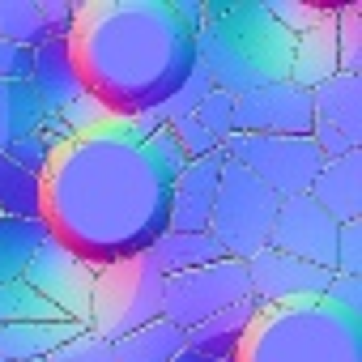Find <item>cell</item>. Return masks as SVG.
Wrapping results in <instances>:
<instances>
[{"mask_svg": "<svg viewBox=\"0 0 362 362\" xmlns=\"http://www.w3.org/2000/svg\"><path fill=\"white\" fill-rule=\"evenodd\" d=\"M184 166L166 124L111 119L52 153L43 226L90 269L149 256L170 230V188Z\"/></svg>", "mask_w": 362, "mask_h": 362, "instance_id": "1", "label": "cell"}, {"mask_svg": "<svg viewBox=\"0 0 362 362\" xmlns=\"http://www.w3.org/2000/svg\"><path fill=\"white\" fill-rule=\"evenodd\" d=\"M69 47L86 94L115 119H153L197 69V30L170 0H77Z\"/></svg>", "mask_w": 362, "mask_h": 362, "instance_id": "2", "label": "cell"}, {"mask_svg": "<svg viewBox=\"0 0 362 362\" xmlns=\"http://www.w3.org/2000/svg\"><path fill=\"white\" fill-rule=\"evenodd\" d=\"M294 35L277 26L264 0H205V22L197 30V64L214 90L243 98L252 90L290 81Z\"/></svg>", "mask_w": 362, "mask_h": 362, "instance_id": "3", "label": "cell"}, {"mask_svg": "<svg viewBox=\"0 0 362 362\" xmlns=\"http://www.w3.org/2000/svg\"><path fill=\"white\" fill-rule=\"evenodd\" d=\"M235 362H362V320L324 298L260 307Z\"/></svg>", "mask_w": 362, "mask_h": 362, "instance_id": "4", "label": "cell"}, {"mask_svg": "<svg viewBox=\"0 0 362 362\" xmlns=\"http://www.w3.org/2000/svg\"><path fill=\"white\" fill-rule=\"evenodd\" d=\"M166 277L149 256L94 269V294H90V332L103 341H119L162 315Z\"/></svg>", "mask_w": 362, "mask_h": 362, "instance_id": "5", "label": "cell"}, {"mask_svg": "<svg viewBox=\"0 0 362 362\" xmlns=\"http://www.w3.org/2000/svg\"><path fill=\"white\" fill-rule=\"evenodd\" d=\"M277 205H281L277 192H269L247 166H239V162L226 158V162H222V179H218L214 218H209L214 243H218L230 260H252L256 252L269 247Z\"/></svg>", "mask_w": 362, "mask_h": 362, "instance_id": "6", "label": "cell"}, {"mask_svg": "<svg viewBox=\"0 0 362 362\" xmlns=\"http://www.w3.org/2000/svg\"><path fill=\"white\" fill-rule=\"evenodd\" d=\"M222 153L239 166H247L269 192H277L281 201L303 197L311 188V179L320 175L324 158L311 145V136H247V132H230L222 141Z\"/></svg>", "mask_w": 362, "mask_h": 362, "instance_id": "7", "label": "cell"}, {"mask_svg": "<svg viewBox=\"0 0 362 362\" xmlns=\"http://www.w3.org/2000/svg\"><path fill=\"white\" fill-rule=\"evenodd\" d=\"M252 298V281H247V260H214L201 264L192 273L166 277V294H162V320H170L175 328H197L205 320H214L218 311L235 307Z\"/></svg>", "mask_w": 362, "mask_h": 362, "instance_id": "8", "label": "cell"}, {"mask_svg": "<svg viewBox=\"0 0 362 362\" xmlns=\"http://www.w3.org/2000/svg\"><path fill=\"white\" fill-rule=\"evenodd\" d=\"M30 290H39L64 320H73V324H81V328H90V294H94V269L86 264V260H77L64 243H56V239H47L39 252H35V260H30V269H26V277H22Z\"/></svg>", "mask_w": 362, "mask_h": 362, "instance_id": "9", "label": "cell"}, {"mask_svg": "<svg viewBox=\"0 0 362 362\" xmlns=\"http://www.w3.org/2000/svg\"><path fill=\"white\" fill-rule=\"evenodd\" d=\"M315 111L311 90H298L294 81H277L264 90H252L235 98V132L247 136H311Z\"/></svg>", "mask_w": 362, "mask_h": 362, "instance_id": "10", "label": "cell"}, {"mask_svg": "<svg viewBox=\"0 0 362 362\" xmlns=\"http://www.w3.org/2000/svg\"><path fill=\"white\" fill-rule=\"evenodd\" d=\"M337 230H341V226L303 192V197H290V201L277 205L269 247L332 273V269H337Z\"/></svg>", "mask_w": 362, "mask_h": 362, "instance_id": "11", "label": "cell"}, {"mask_svg": "<svg viewBox=\"0 0 362 362\" xmlns=\"http://www.w3.org/2000/svg\"><path fill=\"white\" fill-rule=\"evenodd\" d=\"M247 281H252V298L260 307H281V303H311V298H324L332 273L328 269H315L307 260H294L286 252H256L247 260Z\"/></svg>", "mask_w": 362, "mask_h": 362, "instance_id": "12", "label": "cell"}, {"mask_svg": "<svg viewBox=\"0 0 362 362\" xmlns=\"http://www.w3.org/2000/svg\"><path fill=\"white\" fill-rule=\"evenodd\" d=\"M222 162H226V153H214V158L188 162L184 170L175 175V188H170V230H188V235L209 230Z\"/></svg>", "mask_w": 362, "mask_h": 362, "instance_id": "13", "label": "cell"}, {"mask_svg": "<svg viewBox=\"0 0 362 362\" xmlns=\"http://www.w3.org/2000/svg\"><path fill=\"white\" fill-rule=\"evenodd\" d=\"M307 197L337 222H362V149L337 158V162H324L320 175L311 179Z\"/></svg>", "mask_w": 362, "mask_h": 362, "instance_id": "14", "label": "cell"}, {"mask_svg": "<svg viewBox=\"0 0 362 362\" xmlns=\"http://www.w3.org/2000/svg\"><path fill=\"white\" fill-rule=\"evenodd\" d=\"M30 90L39 94L43 111L47 115H60L69 103H77L86 94L81 86V73H77V60H73V47L69 39H52L43 47H35V64H30Z\"/></svg>", "mask_w": 362, "mask_h": 362, "instance_id": "15", "label": "cell"}, {"mask_svg": "<svg viewBox=\"0 0 362 362\" xmlns=\"http://www.w3.org/2000/svg\"><path fill=\"white\" fill-rule=\"evenodd\" d=\"M337 9H324L315 26L294 35V56H290V81L298 90H315L328 77H337Z\"/></svg>", "mask_w": 362, "mask_h": 362, "instance_id": "16", "label": "cell"}, {"mask_svg": "<svg viewBox=\"0 0 362 362\" xmlns=\"http://www.w3.org/2000/svg\"><path fill=\"white\" fill-rule=\"evenodd\" d=\"M311 111H315V124L341 132L354 149H362V77H349V73L328 77L324 86L311 90Z\"/></svg>", "mask_w": 362, "mask_h": 362, "instance_id": "17", "label": "cell"}, {"mask_svg": "<svg viewBox=\"0 0 362 362\" xmlns=\"http://www.w3.org/2000/svg\"><path fill=\"white\" fill-rule=\"evenodd\" d=\"M256 311H260V303H256V298H243V303H235V307L218 311L214 320H205V324L188 328V345H184V349L205 354V358L235 362V354H239V345H243V337H247V328H252Z\"/></svg>", "mask_w": 362, "mask_h": 362, "instance_id": "18", "label": "cell"}, {"mask_svg": "<svg viewBox=\"0 0 362 362\" xmlns=\"http://www.w3.org/2000/svg\"><path fill=\"white\" fill-rule=\"evenodd\" d=\"M77 332H86L73 320L60 324H0V358L5 362H35L47 358L52 349H60L64 341H73Z\"/></svg>", "mask_w": 362, "mask_h": 362, "instance_id": "19", "label": "cell"}, {"mask_svg": "<svg viewBox=\"0 0 362 362\" xmlns=\"http://www.w3.org/2000/svg\"><path fill=\"white\" fill-rule=\"evenodd\" d=\"M222 256H226V252L214 243V235H209V230H201V235H188V230H166V235L149 247V260L158 264V273H162V277L192 273V269L214 264V260H222Z\"/></svg>", "mask_w": 362, "mask_h": 362, "instance_id": "20", "label": "cell"}, {"mask_svg": "<svg viewBox=\"0 0 362 362\" xmlns=\"http://www.w3.org/2000/svg\"><path fill=\"white\" fill-rule=\"evenodd\" d=\"M184 345H188V332L158 315L153 324L111 341V354H115V362H175L184 354Z\"/></svg>", "mask_w": 362, "mask_h": 362, "instance_id": "21", "label": "cell"}, {"mask_svg": "<svg viewBox=\"0 0 362 362\" xmlns=\"http://www.w3.org/2000/svg\"><path fill=\"white\" fill-rule=\"evenodd\" d=\"M52 239V230L43 226V218L22 222V218H0V286L22 281L35 252Z\"/></svg>", "mask_w": 362, "mask_h": 362, "instance_id": "22", "label": "cell"}, {"mask_svg": "<svg viewBox=\"0 0 362 362\" xmlns=\"http://www.w3.org/2000/svg\"><path fill=\"white\" fill-rule=\"evenodd\" d=\"M47 119L39 94L30 90V81H0V153H5L13 141L39 132Z\"/></svg>", "mask_w": 362, "mask_h": 362, "instance_id": "23", "label": "cell"}, {"mask_svg": "<svg viewBox=\"0 0 362 362\" xmlns=\"http://www.w3.org/2000/svg\"><path fill=\"white\" fill-rule=\"evenodd\" d=\"M0 218H43V175H30L9 158H0Z\"/></svg>", "mask_w": 362, "mask_h": 362, "instance_id": "24", "label": "cell"}, {"mask_svg": "<svg viewBox=\"0 0 362 362\" xmlns=\"http://www.w3.org/2000/svg\"><path fill=\"white\" fill-rule=\"evenodd\" d=\"M0 39L18 47H43L47 39V13L43 0H0Z\"/></svg>", "mask_w": 362, "mask_h": 362, "instance_id": "25", "label": "cell"}, {"mask_svg": "<svg viewBox=\"0 0 362 362\" xmlns=\"http://www.w3.org/2000/svg\"><path fill=\"white\" fill-rule=\"evenodd\" d=\"M64 315L26 281L0 286V324H60Z\"/></svg>", "mask_w": 362, "mask_h": 362, "instance_id": "26", "label": "cell"}, {"mask_svg": "<svg viewBox=\"0 0 362 362\" xmlns=\"http://www.w3.org/2000/svg\"><path fill=\"white\" fill-rule=\"evenodd\" d=\"M337 64L349 77H362V5L337 9Z\"/></svg>", "mask_w": 362, "mask_h": 362, "instance_id": "27", "label": "cell"}, {"mask_svg": "<svg viewBox=\"0 0 362 362\" xmlns=\"http://www.w3.org/2000/svg\"><path fill=\"white\" fill-rule=\"evenodd\" d=\"M170 128V136H175V145H179V153H184L188 162H201V158H214V153H222V141L197 119V115H184V119H170L166 124Z\"/></svg>", "mask_w": 362, "mask_h": 362, "instance_id": "28", "label": "cell"}, {"mask_svg": "<svg viewBox=\"0 0 362 362\" xmlns=\"http://www.w3.org/2000/svg\"><path fill=\"white\" fill-rule=\"evenodd\" d=\"M209 90H214V81H209V73L197 64V69H192V77L184 81V90H179V94H175V98H170V103H166V107H162V111H158L149 124H170V119L197 115V107L205 103V94H209Z\"/></svg>", "mask_w": 362, "mask_h": 362, "instance_id": "29", "label": "cell"}, {"mask_svg": "<svg viewBox=\"0 0 362 362\" xmlns=\"http://www.w3.org/2000/svg\"><path fill=\"white\" fill-rule=\"evenodd\" d=\"M60 119H64V128L73 132V136H86V132H98V128H107L115 115L98 103V98H90V94H81L77 103H69L64 111H60Z\"/></svg>", "mask_w": 362, "mask_h": 362, "instance_id": "30", "label": "cell"}, {"mask_svg": "<svg viewBox=\"0 0 362 362\" xmlns=\"http://www.w3.org/2000/svg\"><path fill=\"white\" fill-rule=\"evenodd\" d=\"M47 362H115V354H111V341H103L86 328L73 341H64L60 349H52Z\"/></svg>", "mask_w": 362, "mask_h": 362, "instance_id": "31", "label": "cell"}, {"mask_svg": "<svg viewBox=\"0 0 362 362\" xmlns=\"http://www.w3.org/2000/svg\"><path fill=\"white\" fill-rule=\"evenodd\" d=\"M52 145H47V136L43 132H30V136H22V141H13L0 158H9L13 166H22V170H30V175H47V166H52Z\"/></svg>", "mask_w": 362, "mask_h": 362, "instance_id": "32", "label": "cell"}, {"mask_svg": "<svg viewBox=\"0 0 362 362\" xmlns=\"http://www.w3.org/2000/svg\"><path fill=\"white\" fill-rule=\"evenodd\" d=\"M197 119H201L218 141H226V136L235 132V98H230V94H222V90H209V94H205V103L197 107Z\"/></svg>", "mask_w": 362, "mask_h": 362, "instance_id": "33", "label": "cell"}, {"mask_svg": "<svg viewBox=\"0 0 362 362\" xmlns=\"http://www.w3.org/2000/svg\"><path fill=\"white\" fill-rule=\"evenodd\" d=\"M264 9L277 26H286L290 35H303L307 26H315L324 18V5H298V0H264Z\"/></svg>", "mask_w": 362, "mask_h": 362, "instance_id": "34", "label": "cell"}, {"mask_svg": "<svg viewBox=\"0 0 362 362\" xmlns=\"http://www.w3.org/2000/svg\"><path fill=\"white\" fill-rule=\"evenodd\" d=\"M341 277H362V222H345L337 230V269Z\"/></svg>", "mask_w": 362, "mask_h": 362, "instance_id": "35", "label": "cell"}, {"mask_svg": "<svg viewBox=\"0 0 362 362\" xmlns=\"http://www.w3.org/2000/svg\"><path fill=\"white\" fill-rule=\"evenodd\" d=\"M324 303L337 307V311H345V315H354V320H362V277H341V273H332V281H328V290H324Z\"/></svg>", "mask_w": 362, "mask_h": 362, "instance_id": "36", "label": "cell"}, {"mask_svg": "<svg viewBox=\"0 0 362 362\" xmlns=\"http://www.w3.org/2000/svg\"><path fill=\"white\" fill-rule=\"evenodd\" d=\"M30 64H35L30 47H18V43L0 39V81H30Z\"/></svg>", "mask_w": 362, "mask_h": 362, "instance_id": "37", "label": "cell"}, {"mask_svg": "<svg viewBox=\"0 0 362 362\" xmlns=\"http://www.w3.org/2000/svg\"><path fill=\"white\" fill-rule=\"evenodd\" d=\"M73 9H77V0H43L47 39H69V30H73Z\"/></svg>", "mask_w": 362, "mask_h": 362, "instance_id": "38", "label": "cell"}, {"mask_svg": "<svg viewBox=\"0 0 362 362\" xmlns=\"http://www.w3.org/2000/svg\"><path fill=\"white\" fill-rule=\"evenodd\" d=\"M170 9H175V18L184 22L188 30H201V22H205V0H170Z\"/></svg>", "mask_w": 362, "mask_h": 362, "instance_id": "39", "label": "cell"}, {"mask_svg": "<svg viewBox=\"0 0 362 362\" xmlns=\"http://www.w3.org/2000/svg\"><path fill=\"white\" fill-rule=\"evenodd\" d=\"M175 362H222V358H205V354H192V349H184Z\"/></svg>", "mask_w": 362, "mask_h": 362, "instance_id": "40", "label": "cell"}, {"mask_svg": "<svg viewBox=\"0 0 362 362\" xmlns=\"http://www.w3.org/2000/svg\"><path fill=\"white\" fill-rule=\"evenodd\" d=\"M35 362H47V358H35Z\"/></svg>", "mask_w": 362, "mask_h": 362, "instance_id": "41", "label": "cell"}, {"mask_svg": "<svg viewBox=\"0 0 362 362\" xmlns=\"http://www.w3.org/2000/svg\"><path fill=\"white\" fill-rule=\"evenodd\" d=\"M0 362H5V358H0Z\"/></svg>", "mask_w": 362, "mask_h": 362, "instance_id": "42", "label": "cell"}]
</instances>
